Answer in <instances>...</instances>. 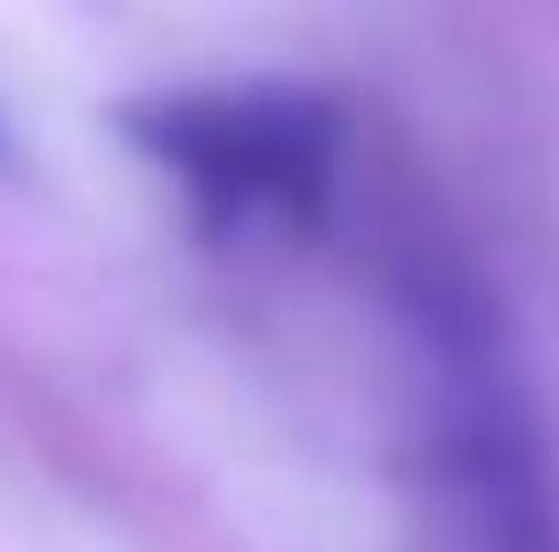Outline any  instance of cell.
Returning <instances> with one entry per match:
<instances>
[{
	"label": "cell",
	"mask_w": 559,
	"mask_h": 552,
	"mask_svg": "<svg viewBox=\"0 0 559 552\" xmlns=\"http://www.w3.org/2000/svg\"><path fill=\"white\" fill-rule=\"evenodd\" d=\"M0 155H9V130H0Z\"/></svg>",
	"instance_id": "obj_3"
},
{
	"label": "cell",
	"mask_w": 559,
	"mask_h": 552,
	"mask_svg": "<svg viewBox=\"0 0 559 552\" xmlns=\"http://www.w3.org/2000/svg\"><path fill=\"white\" fill-rule=\"evenodd\" d=\"M122 139L179 187L187 220L211 244H300L317 236L341 187V106L300 82H195L146 90L122 114Z\"/></svg>",
	"instance_id": "obj_1"
},
{
	"label": "cell",
	"mask_w": 559,
	"mask_h": 552,
	"mask_svg": "<svg viewBox=\"0 0 559 552\" xmlns=\"http://www.w3.org/2000/svg\"><path fill=\"white\" fill-rule=\"evenodd\" d=\"M430 390H421V512L438 552H559V496L544 447L471 317H430Z\"/></svg>",
	"instance_id": "obj_2"
}]
</instances>
